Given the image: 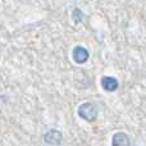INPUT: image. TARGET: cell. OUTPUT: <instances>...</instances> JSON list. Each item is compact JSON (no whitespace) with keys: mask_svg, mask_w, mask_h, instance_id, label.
<instances>
[{"mask_svg":"<svg viewBox=\"0 0 146 146\" xmlns=\"http://www.w3.org/2000/svg\"><path fill=\"white\" fill-rule=\"evenodd\" d=\"M88 56H90V54H88V50L86 48H83V46H81V45H77L73 48L72 58L77 64L86 63V62L88 60Z\"/></svg>","mask_w":146,"mask_h":146,"instance_id":"3","label":"cell"},{"mask_svg":"<svg viewBox=\"0 0 146 146\" xmlns=\"http://www.w3.org/2000/svg\"><path fill=\"white\" fill-rule=\"evenodd\" d=\"M101 87H103L105 91L114 92V91L119 87V82L115 77H111V76H104V77L101 78Z\"/></svg>","mask_w":146,"mask_h":146,"instance_id":"4","label":"cell"},{"mask_svg":"<svg viewBox=\"0 0 146 146\" xmlns=\"http://www.w3.org/2000/svg\"><path fill=\"white\" fill-rule=\"evenodd\" d=\"M77 114L80 118H82L86 122H95L99 115V110L96 105L91 101L82 103L77 109Z\"/></svg>","mask_w":146,"mask_h":146,"instance_id":"1","label":"cell"},{"mask_svg":"<svg viewBox=\"0 0 146 146\" xmlns=\"http://www.w3.org/2000/svg\"><path fill=\"white\" fill-rule=\"evenodd\" d=\"M131 139L124 132H117L111 137V146H129Z\"/></svg>","mask_w":146,"mask_h":146,"instance_id":"5","label":"cell"},{"mask_svg":"<svg viewBox=\"0 0 146 146\" xmlns=\"http://www.w3.org/2000/svg\"><path fill=\"white\" fill-rule=\"evenodd\" d=\"M44 142L51 146H59L63 142V133L58 129H49L44 135Z\"/></svg>","mask_w":146,"mask_h":146,"instance_id":"2","label":"cell"}]
</instances>
